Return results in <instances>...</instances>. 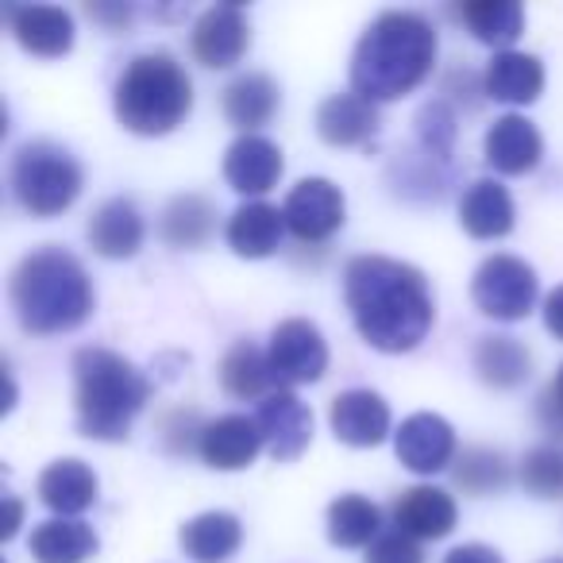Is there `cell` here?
Here are the masks:
<instances>
[{"mask_svg":"<svg viewBox=\"0 0 563 563\" xmlns=\"http://www.w3.org/2000/svg\"><path fill=\"white\" fill-rule=\"evenodd\" d=\"M363 563H424L421 540L406 537V532H378V540L367 548Z\"/></svg>","mask_w":563,"mask_h":563,"instance_id":"obj_36","label":"cell"},{"mask_svg":"<svg viewBox=\"0 0 563 563\" xmlns=\"http://www.w3.org/2000/svg\"><path fill=\"white\" fill-rule=\"evenodd\" d=\"M540 563H563V555H552V560H540Z\"/></svg>","mask_w":563,"mask_h":563,"instance_id":"obj_42","label":"cell"},{"mask_svg":"<svg viewBox=\"0 0 563 563\" xmlns=\"http://www.w3.org/2000/svg\"><path fill=\"white\" fill-rule=\"evenodd\" d=\"M344 301L360 336L386 355L421 347L437 324L429 278L401 258L355 255L344 271Z\"/></svg>","mask_w":563,"mask_h":563,"instance_id":"obj_1","label":"cell"},{"mask_svg":"<svg viewBox=\"0 0 563 563\" xmlns=\"http://www.w3.org/2000/svg\"><path fill=\"white\" fill-rule=\"evenodd\" d=\"M460 20L478 43L498 51H514V43L525 35V9L517 0H471L460 4Z\"/></svg>","mask_w":563,"mask_h":563,"instance_id":"obj_30","label":"cell"},{"mask_svg":"<svg viewBox=\"0 0 563 563\" xmlns=\"http://www.w3.org/2000/svg\"><path fill=\"white\" fill-rule=\"evenodd\" d=\"M483 155L486 166L498 174H529L537 170L540 155H544V140H540L532 120H525L521 112H506L486 132Z\"/></svg>","mask_w":563,"mask_h":563,"instance_id":"obj_18","label":"cell"},{"mask_svg":"<svg viewBox=\"0 0 563 563\" xmlns=\"http://www.w3.org/2000/svg\"><path fill=\"white\" fill-rule=\"evenodd\" d=\"M120 128L135 135H166L194 109V81L186 66L166 51L135 55L112 89Z\"/></svg>","mask_w":563,"mask_h":563,"instance_id":"obj_5","label":"cell"},{"mask_svg":"<svg viewBox=\"0 0 563 563\" xmlns=\"http://www.w3.org/2000/svg\"><path fill=\"white\" fill-rule=\"evenodd\" d=\"M178 544L194 563H224L240 552L243 525L228 509H209V514H197L181 525Z\"/></svg>","mask_w":563,"mask_h":563,"instance_id":"obj_23","label":"cell"},{"mask_svg":"<svg viewBox=\"0 0 563 563\" xmlns=\"http://www.w3.org/2000/svg\"><path fill=\"white\" fill-rule=\"evenodd\" d=\"M521 486L540 501L563 498V455L555 448H532L521 460Z\"/></svg>","mask_w":563,"mask_h":563,"instance_id":"obj_34","label":"cell"},{"mask_svg":"<svg viewBox=\"0 0 563 563\" xmlns=\"http://www.w3.org/2000/svg\"><path fill=\"white\" fill-rule=\"evenodd\" d=\"M282 147L266 135H240L232 147L224 151V178L235 194L243 197H263L278 186L282 178Z\"/></svg>","mask_w":563,"mask_h":563,"instance_id":"obj_16","label":"cell"},{"mask_svg":"<svg viewBox=\"0 0 563 563\" xmlns=\"http://www.w3.org/2000/svg\"><path fill=\"white\" fill-rule=\"evenodd\" d=\"M452 478L455 486H460L463 494H471V498H486V494H498L506 490L509 483V463L501 452H494V448H463L460 455H455L452 463Z\"/></svg>","mask_w":563,"mask_h":563,"instance_id":"obj_33","label":"cell"},{"mask_svg":"<svg viewBox=\"0 0 563 563\" xmlns=\"http://www.w3.org/2000/svg\"><path fill=\"white\" fill-rule=\"evenodd\" d=\"M540 294V278L525 258L517 255H490L471 278V301L478 313L501 324H517L532 313Z\"/></svg>","mask_w":563,"mask_h":563,"instance_id":"obj_7","label":"cell"},{"mask_svg":"<svg viewBox=\"0 0 563 563\" xmlns=\"http://www.w3.org/2000/svg\"><path fill=\"white\" fill-rule=\"evenodd\" d=\"M20 521H24V506H20V498H4V529H0V540H12L20 532Z\"/></svg>","mask_w":563,"mask_h":563,"instance_id":"obj_40","label":"cell"},{"mask_svg":"<svg viewBox=\"0 0 563 563\" xmlns=\"http://www.w3.org/2000/svg\"><path fill=\"white\" fill-rule=\"evenodd\" d=\"M278 86L271 74H240L232 86L224 89V117L232 128H240L243 135H258V128L271 124L278 112Z\"/></svg>","mask_w":563,"mask_h":563,"instance_id":"obj_28","label":"cell"},{"mask_svg":"<svg viewBox=\"0 0 563 563\" xmlns=\"http://www.w3.org/2000/svg\"><path fill=\"white\" fill-rule=\"evenodd\" d=\"M263 448L266 444H263V432H258V421L243 413L217 417V421H209L197 432V455H201L212 471L251 467Z\"/></svg>","mask_w":563,"mask_h":563,"instance_id":"obj_13","label":"cell"},{"mask_svg":"<svg viewBox=\"0 0 563 563\" xmlns=\"http://www.w3.org/2000/svg\"><path fill=\"white\" fill-rule=\"evenodd\" d=\"M394 529L406 532L413 540H444L448 532L460 521V509H455V498L440 486H409L394 498Z\"/></svg>","mask_w":563,"mask_h":563,"instance_id":"obj_14","label":"cell"},{"mask_svg":"<svg viewBox=\"0 0 563 563\" xmlns=\"http://www.w3.org/2000/svg\"><path fill=\"white\" fill-rule=\"evenodd\" d=\"M471 367L494 390H517L532 375V352L517 336L486 332V336H478L475 352H471Z\"/></svg>","mask_w":563,"mask_h":563,"instance_id":"obj_24","label":"cell"},{"mask_svg":"<svg viewBox=\"0 0 563 563\" xmlns=\"http://www.w3.org/2000/svg\"><path fill=\"white\" fill-rule=\"evenodd\" d=\"M9 301L20 329L32 336L74 332L93 313V282L86 266L63 247H40L16 263Z\"/></svg>","mask_w":563,"mask_h":563,"instance_id":"obj_3","label":"cell"},{"mask_svg":"<svg viewBox=\"0 0 563 563\" xmlns=\"http://www.w3.org/2000/svg\"><path fill=\"white\" fill-rule=\"evenodd\" d=\"M266 360H271L278 390H294V386L321 383L329 371V344L313 321L290 317V321L274 324Z\"/></svg>","mask_w":563,"mask_h":563,"instance_id":"obj_8","label":"cell"},{"mask_svg":"<svg viewBox=\"0 0 563 563\" xmlns=\"http://www.w3.org/2000/svg\"><path fill=\"white\" fill-rule=\"evenodd\" d=\"M282 235H286V217L282 209L266 201H247L232 212L228 220V247L240 258H266L278 251Z\"/></svg>","mask_w":563,"mask_h":563,"instance_id":"obj_27","label":"cell"},{"mask_svg":"<svg viewBox=\"0 0 563 563\" xmlns=\"http://www.w3.org/2000/svg\"><path fill=\"white\" fill-rule=\"evenodd\" d=\"M9 27L27 55L63 58L74 47V16L55 4H12Z\"/></svg>","mask_w":563,"mask_h":563,"instance_id":"obj_17","label":"cell"},{"mask_svg":"<svg viewBox=\"0 0 563 563\" xmlns=\"http://www.w3.org/2000/svg\"><path fill=\"white\" fill-rule=\"evenodd\" d=\"M12 194L20 209L40 220L66 212L81 194V166L66 147L51 140H27L12 155Z\"/></svg>","mask_w":563,"mask_h":563,"instance_id":"obj_6","label":"cell"},{"mask_svg":"<svg viewBox=\"0 0 563 563\" xmlns=\"http://www.w3.org/2000/svg\"><path fill=\"white\" fill-rule=\"evenodd\" d=\"M417 135H421L424 151H429L432 158H440V163H444V158L452 155V140H455V117H452V109H448L444 101L424 104L421 117H417Z\"/></svg>","mask_w":563,"mask_h":563,"instance_id":"obj_35","label":"cell"},{"mask_svg":"<svg viewBox=\"0 0 563 563\" xmlns=\"http://www.w3.org/2000/svg\"><path fill=\"white\" fill-rule=\"evenodd\" d=\"M329 424L340 444L378 448L390 437V406L375 390H344L332 398Z\"/></svg>","mask_w":563,"mask_h":563,"instance_id":"obj_15","label":"cell"},{"mask_svg":"<svg viewBox=\"0 0 563 563\" xmlns=\"http://www.w3.org/2000/svg\"><path fill=\"white\" fill-rule=\"evenodd\" d=\"M151 398V383L132 360L109 347H81L74 355V409L89 440H128L135 417Z\"/></svg>","mask_w":563,"mask_h":563,"instance_id":"obj_4","label":"cell"},{"mask_svg":"<svg viewBox=\"0 0 563 563\" xmlns=\"http://www.w3.org/2000/svg\"><path fill=\"white\" fill-rule=\"evenodd\" d=\"M317 132L332 147H360L378 132V104L363 101L360 93H332L317 109Z\"/></svg>","mask_w":563,"mask_h":563,"instance_id":"obj_22","label":"cell"},{"mask_svg":"<svg viewBox=\"0 0 563 563\" xmlns=\"http://www.w3.org/2000/svg\"><path fill=\"white\" fill-rule=\"evenodd\" d=\"M220 386H224V394L235 401L271 398V394L278 390L271 360H266L263 347L251 344V340H235V344L228 347V355L220 360Z\"/></svg>","mask_w":563,"mask_h":563,"instance_id":"obj_29","label":"cell"},{"mask_svg":"<svg viewBox=\"0 0 563 563\" xmlns=\"http://www.w3.org/2000/svg\"><path fill=\"white\" fill-rule=\"evenodd\" d=\"M255 421L258 432H263L266 452L278 463L298 460L309 448V440H313V413L294 390H274L271 398L258 401Z\"/></svg>","mask_w":563,"mask_h":563,"instance_id":"obj_11","label":"cell"},{"mask_svg":"<svg viewBox=\"0 0 563 563\" xmlns=\"http://www.w3.org/2000/svg\"><path fill=\"white\" fill-rule=\"evenodd\" d=\"M101 540L78 517H51V521L35 525L27 552L35 563H86L89 555H97Z\"/></svg>","mask_w":563,"mask_h":563,"instance_id":"obj_26","label":"cell"},{"mask_svg":"<svg viewBox=\"0 0 563 563\" xmlns=\"http://www.w3.org/2000/svg\"><path fill=\"white\" fill-rule=\"evenodd\" d=\"M194 58L209 70H232L251 47L247 12L240 4H212L197 16L194 35H189Z\"/></svg>","mask_w":563,"mask_h":563,"instance_id":"obj_10","label":"cell"},{"mask_svg":"<svg viewBox=\"0 0 563 563\" xmlns=\"http://www.w3.org/2000/svg\"><path fill=\"white\" fill-rule=\"evenodd\" d=\"M394 452L413 475H437L452 467L460 448H455V429L440 413H413L394 432Z\"/></svg>","mask_w":563,"mask_h":563,"instance_id":"obj_12","label":"cell"},{"mask_svg":"<svg viewBox=\"0 0 563 563\" xmlns=\"http://www.w3.org/2000/svg\"><path fill=\"white\" fill-rule=\"evenodd\" d=\"M548 398H552L555 401V406H560L563 409V363H560V371H555V378H552V386H548Z\"/></svg>","mask_w":563,"mask_h":563,"instance_id":"obj_41","label":"cell"},{"mask_svg":"<svg viewBox=\"0 0 563 563\" xmlns=\"http://www.w3.org/2000/svg\"><path fill=\"white\" fill-rule=\"evenodd\" d=\"M217 228V209H212L209 197L201 194H181L174 197L163 209V220H158V232L170 247H205Z\"/></svg>","mask_w":563,"mask_h":563,"instance_id":"obj_31","label":"cell"},{"mask_svg":"<svg viewBox=\"0 0 563 563\" xmlns=\"http://www.w3.org/2000/svg\"><path fill=\"white\" fill-rule=\"evenodd\" d=\"M347 201L340 194L336 181L329 178H301L298 186L286 194L282 217H286V232H294L301 243H324L344 228Z\"/></svg>","mask_w":563,"mask_h":563,"instance_id":"obj_9","label":"cell"},{"mask_svg":"<svg viewBox=\"0 0 563 563\" xmlns=\"http://www.w3.org/2000/svg\"><path fill=\"white\" fill-rule=\"evenodd\" d=\"M143 235H147V224L128 197H109L86 224L89 247L101 258H132L143 247Z\"/></svg>","mask_w":563,"mask_h":563,"instance_id":"obj_19","label":"cell"},{"mask_svg":"<svg viewBox=\"0 0 563 563\" xmlns=\"http://www.w3.org/2000/svg\"><path fill=\"white\" fill-rule=\"evenodd\" d=\"M444 563H506L498 548L490 544H460L444 555Z\"/></svg>","mask_w":563,"mask_h":563,"instance_id":"obj_37","label":"cell"},{"mask_svg":"<svg viewBox=\"0 0 563 563\" xmlns=\"http://www.w3.org/2000/svg\"><path fill=\"white\" fill-rule=\"evenodd\" d=\"M437 66V27L421 12H383L367 24L352 55V93L371 104L409 97Z\"/></svg>","mask_w":563,"mask_h":563,"instance_id":"obj_2","label":"cell"},{"mask_svg":"<svg viewBox=\"0 0 563 563\" xmlns=\"http://www.w3.org/2000/svg\"><path fill=\"white\" fill-rule=\"evenodd\" d=\"M89 16L101 20V24H109V27H128L135 16V9L132 4H89Z\"/></svg>","mask_w":563,"mask_h":563,"instance_id":"obj_38","label":"cell"},{"mask_svg":"<svg viewBox=\"0 0 563 563\" xmlns=\"http://www.w3.org/2000/svg\"><path fill=\"white\" fill-rule=\"evenodd\" d=\"M544 329L552 332L555 340H563V286H555L544 298Z\"/></svg>","mask_w":563,"mask_h":563,"instance_id":"obj_39","label":"cell"},{"mask_svg":"<svg viewBox=\"0 0 563 563\" xmlns=\"http://www.w3.org/2000/svg\"><path fill=\"white\" fill-rule=\"evenodd\" d=\"M40 501L58 517H78L97 501V475L81 460H55L35 483Z\"/></svg>","mask_w":563,"mask_h":563,"instance_id":"obj_25","label":"cell"},{"mask_svg":"<svg viewBox=\"0 0 563 563\" xmlns=\"http://www.w3.org/2000/svg\"><path fill=\"white\" fill-rule=\"evenodd\" d=\"M544 89V66L537 55H525V51H498V55L486 63L483 74V93L490 101L501 104H532Z\"/></svg>","mask_w":563,"mask_h":563,"instance_id":"obj_21","label":"cell"},{"mask_svg":"<svg viewBox=\"0 0 563 563\" xmlns=\"http://www.w3.org/2000/svg\"><path fill=\"white\" fill-rule=\"evenodd\" d=\"M514 197L501 181L478 178L467 186V194L460 197V224L475 240H501V235L514 232Z\"/></svg>","mask_w":563,"mask_h":563,"instance_id":"obj_20","label":"cell"},{"mask_svg":"<svg viewBox=\"0 0 563 563\" xmlns=\"http://www.w3.org/2000/svg\"><path fill=\"white\" fill-rule=\"evenodd\" d=\"M383 529V514L363 494H340L329 506V540L336 548H363L375 544Z\"/></svg>","mask_w":563,"mask_h":563,"instance_id":"obj_32","label":"cell"}]
</instances>
